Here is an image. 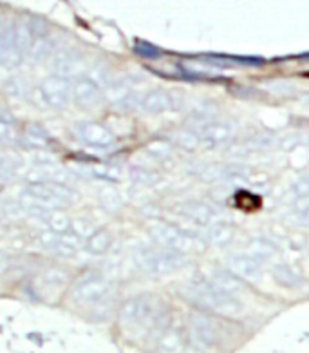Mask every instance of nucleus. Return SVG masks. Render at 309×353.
Returning <instances> with one entry per match:
<instances>
[{"label":"nucleus","mask_w":309,"mask_h":353,"mask_svg":"<svg viewBox=\"0 0 309 353\" xmlns=\"http://www.w3.org/2000/svg\"><path fill=\"white\" fill-rule=\"evenodd\" d=\"M118 317L127 334L145 339L152 344L174 319L169 305L154 294H141L127 299L120 306Z\"/></svg>","instance_id":"1"},{"label":"nucleus","mask_w":309,"mask_h":353,"mask_svg":"<svg viewBox=\"0 0 309 353\" xmlns=\"http://www.w3.org/2000/svg\"><path fill=\"white\" fill-rule=\"evenodd\" d=\"M189 341L193 348L203 353H221L228 350L237 341V326L226 317L192 312L187 321Z\"/></svg>","instance_id":"2"},{"label":"nucleus","mask_w":309,"mask_h":353,"mask_svg":"<svg viewBox=\"0 0 309 353\" xmlns=\"http://www.w3.org/2000/svg\"><path fill=\"white\" fill-rule=\"evenodd\" d=\"M183 295L199 312H206L226 319H233L242 312V303L239 297L224 294L210 281H192L190 285L184 286Z\"/></svg>","instance_id":"3"},{"label":"nucleus","mask_w":309,"mask_h":353,"mask_svg":"<svg viewBox=\"0 0 309 353\" xmlns=\"http://www.w3.org/2000/svg\"><path fill=\"white\" fill-rule=\"evenodd\" d=\"M71 299L74 305L92 308L96 319H107L112 312L114 286L100 274H87L80 277L71 288Z\"/></svg>","instance_id":"4"},{"label":"nucleus","mask_w":309,"mask_h":353,"mask_svg":"<svg viewBox=\"0 0 309 353\" xmlns=\"http://www.w3.org/2000/svg\"><path fill=\"white\" fill-rule=\"evenodd\" d=\"M134 261L141 272L149 276H167L181 270L187 265V256L161 247H138L134 250Z\"/></svg>","instance_id":"5"},{"label":"nucleus","mask_w":309,"mask_h":353,"mask_svg":"<svg viewBox=\"0 0 309 353\" xmlns=\"http://www.w3.org/2000/svg\"><path fill=\"white\" fill-rule=\"evenodd\" d=\"M76 199L74 192L65 185L30 183L20 194V203L24 207H39L45 210H60Z\"/></svg>","instance_id":"6"},{"label":"nucleus","mask_w":309,"mask_h":353,"mask_svg":"<svg viewBox=\"0 0 309 353\" xmlns=\"http://www.w3.org/2000/svg\"><path fill=\"white\" fill-rule=\"evenodd\" d=\"M149 232L156 247L169 248L178 254H190V252H201L204 243L198 236H192L183 228L170 225L164 221H152L149 225Z\"/></svg>","instance_id":"7"},{"label":"nucleus","mask_w":309,"mask_h":353,"mask_svg":"<svg viewBox=\"0 0 309 353\" xmlns=\"http://www.w3.org/2000/svg\"><path fill=\"white\" fill-rule=\"evenodd\" d=\"M190 129L198 132L203 147L224 145L233 138V127L228 121L215 120L206 114H198L193 118Z\"/></svg>","instance_id":"8"},{"label":"nucleus","mask_w":309,"mask_h":353,"mask_svg":"<svg viewBox=\"0 0 309 353\" xmlns=\"http://www.w3.org/2000/svg\"><path fill=\"white\" fill-rule=\"evenodd\" d=\"M189 344L187 324H179L178 321L172 319V323L154 341V350L156 353H184Z\"/></svg>","instance_id":"9"},{"label":"nucleus","mask_w":309,"mask_h":353,"mask_svg":"<svg viewBox=\"0 0 309 353\" xmlns=\"http://www.w3.org/2000/svg\"><path fill=\"white\" fill-rule=\"evenodd\" d=\"M40 241L47 250L58 254L60 257H73L76 256V252L83 248L85 239L74 234L73 230L65 234H54V232H44L40 236Z\"/></svg>","instance_id":"10"},{"label":"nucleus","mask_w":309,"mask_h":353,"mask_svg":"<svg viewBox=\"0 0 309 353\" xmlns=\"http://www.w3.org/2000/svg\"><path fill=\"white\" fill-rule=\"evenodd\" d=\"M74 131L85 145L94 149H109L114 145V134L98 121H80L74 127Z\"/></svg>","instance_id":"11"},{"label":"nucleus","mask_w":309,"mask_h":353,"mask_svg":"<svg viewBox=\"0 0 309 353\" xmlns=\"http://www.w3.org/2000/svg\"><path fill=\"white\" fill-rule=\"evenodd\" d=\"M42 97L45 103L53 109H65L73 98V88L71 83L62 77H51L42 83Z\"/></svg>","instance_id":"12"},{"label":"nucleus","mask_w":309,"mask_h":353,"mask_svg":"<svg viewBox=\"0 0 309 353\" xmlns=\"http://www.w3.org/2000/svg\"><path fill=\"white\" fill-rule=\"evenodd\" d=\"M183 105V98L169 91H150L141 97L140 111L160 114V112L178 111Z\"/></svg>","instance_id":"13"},{"label":"nucleus","mask_w":309,"mask_h":353,"mask_svg":"<svg viewBox=\"0 0 309 353\" xmlns=\"http://www.w3.org/2000/svg\"><path fill=\"white\" fill-rule=\"evenodd\" d=\"M228 270L242 281H257L262 274V263L251 254H233L228 257Z\"/></svg>","instance_id":"14"},{"label":"nucleus","mask_w":309,"mask_h":353,"mask_svg":"<svg viewBox=\"0 0 309 353\" xmlns=\"http://www.w3.org/2000/svg\"><path fill=\"white\" fill-rule=\"evenodd\" d=\"M73 100L83 111H92L102 103V89L92 80H78L73 85Z\"/></svg>","instance_id":"15"},{"label":"nucleus","mask_w":309,"mask_h":353,"mask_svg":"<svg viewBox=\"0 0 309 353\" xmlns=\"http://www.w3.org/2000/svg\"><path fill=\"white\" fill-rule=\"evenodd\" d=\"M179 212L183 214L184 218H189L190 221L198 223V225H213L217 223L219 210L215 208V205L204 203V201H190V203H184L183 207L179 208Z\"/></svg>","instance_id":"16"},{"label":"nucleus","mask_w":309,"mask_h":353,"mask_svg":"<svg viewBox=\"0 0 309 353\" xmlns=\"http://www.w3.org/2000/svg\"><path fill=\"white\" fill-rule=\"evenodd\" d=\"M20 143L25 149H34V150H49L53 149L54 141L51 138L44 127L39 123H30L25 125L24 132H20Z\"/></svg>","instance_id":"17"},{"label":"nucleus","mask_w":309,"mask_h":353,"mask_svg":"<svg viewBox=\"0 0 309 353\" xmlns=\"http://www.w3.org/2000/svg\"><path fill=\"white\" fill-rule=\"evenodd\" d=\"M210 283L221 292L233 295V297H241L248 288L246 281H242L230 270H215L210 276Z\"/></svg>","instance_id":"18"},{"label":"nucleus","mask_w":309,"mask_h":353,"mask_svg":"<svg viewBox=\"0 0 309 353\" xmlns=\"http://www.w3.org/2000/svg\"><path fill=\"white\" fill-rule=\"evenodd\" d=\"M112 234L107 228H96L83 243V250L91 256H105L112 247Z\"/></svg>","instance_id":"19"},{"label":"nucleus","mask_w":309,"mask_h":353,"mask_svg":"<svg viewBox=\"0 0 309 353\" xmlns=\"http://www.w3.org/2000/svg\"><path fill=\"white\" fill-rule=\"evenodd\" d=\"M233 236H235V230L233 227H230L228 223H213L206 228L204 232V239H206L208 245L212 247H226L233 241Z\"/></svg>","instance_id":"20"},{"label":"nucleus","mask_w":309,"mask_h":353,"mask_svg":"<svg viewBox=\"0 0 309 353\" xmlns=\"http://www.w3.org/2000/svg\"><path fill=\"white\" fill-rule=\"evenodd\" d=\"M271 274H273V279H275L277 285L284 286V288L297 290V288L302 286V277H300L291 266L284 265V263H279V265L273 266Z\"/></svg>","instance_id":"21"},{"label":"nucleus","mask_w":309,"mask_h":353,"mask_svg":"<svg viewBox=\"0 0 309 353\" xmlns=\"http://www.w3.org/2000/svg\"><path fill=\"white\" fill-rule=\"evenodd\" d=\"M22 169V160L15 154L0 152V181H10L17 178Z\"/></svg>","instance_id":"22"},{"label":"nucleus","mask_w":309,"mask_h":353,"mask_svg":"<svg viewBox=\"0 0 309 353\" xmlns=\"http://www.w3.org/2000/svg\"><path fill=\"white\" fill-rule=\"evenodd\" d=\"M183 69L189 74H193V77L199 78H213L219 77V68H215L213 63L203 62V60H189V62H183Z\"/></svg>","instance_id":"23"},{"label":"nucleus","mask_w":309,"mask_h":353,"mask_svg":"<svg viewBox=\"0 0 309 353\" xmlns=\"http://www.w3.org/2000/svg\"><path fill=\"white\" fill-rule=\"evenodd\" d=\"M45 221L49 225V230L54 234H65L73 230V219L69 218L67 214H63L62 210H51Z\"/></svg>","instance_id":"24"},{"label":"nucleus","mask_w":309,"mask_h":353,"mask_svg":"<svg viewBox=\"0 0 309 353\" xmlns=\"http://www.w3.org/2000/svg\"><path fill=\"white\" fill-rule=\"evenodd\" d=\"M250 254L261 263L271 261L277 256V248L268 239H253L250 243Z\"/></svg>","instance_id":"25"},{"label":"nucleus","mask_w":309,"mask_h":353,"mask_svg":"<svg viewBox=\"0 0 309 353\" xmlns=\"http://www.w3.org/2000/svg\"><path fill=\"white\" fill-rule=\"evenodd\" d=\"M40 279L49 288H62L63 285H67L69 274L63 268H60V266H51V268L44 270Z\"/></svg>","instance_id":"26"},{"label":"nucleus","mask_w":309,"mask_h":353,"mask_svg":"<svg viewBox=\"0 0 309 353\" xmlns=\"http://www.w3.org/2000/svg\"><path fill=\"white\" fill-rule=\"evenodd\" d=\"M0 143L2 145L20 143V132H17L15 123L8 117H0Z\"/></svg>","instance_id":"27"},{"label":"nucleus","mask_w":309,"mask_h":353,"mask_svg":"<svg viewBox=\"0 0 309 353\" xmlns=\"http://www.w3.org/2000/svg\"><path fill=\"white\" fill-rule=\"evenodd\" d=\"M175 143H178L181 149L190 150V152L199 149V147H203L198 132L193 131V129H190V127L189 129H181V131H178V134H175Z\"/></svg>","instance_id":"28"},{"label":"nucleus","mask_w":309,"mask_h":353,"mask_svg":"<svg viewBox=\"0 0 309 353\" xmlns=\"http://www.w3.org/2000/svg\"><path fill=\"white\" fill-rule=\"evenodd\" d=\"M98 199H100V203H102L103 208L107 210H118L121 207V196L118 190H114L112 187H103L100 192H98Z\"/></svg>","instance_id":"29"},{"label":"nucleus","mask_w":309,"mask_h":353,"mask_svg":"<svg viewBox=\"0 0 309 353\" xmlns=\"http://www.w3.org/2000/svg\"><path fill=\"white\" fill-rule=\"evenodd\" d=\"M129 176H131V178L134 179L136 183L145 185V187H150V185H154L156 181L160 179V176L156 174L154 170L147 169V167H132V169L129 170Z\"/></svg>","instance_id":"30"},{"label":"nucleus","mask_w":309,"mask_h":353,"mask_svg":"<svg viewBox=\"0 0 309 353\" xmlns=\"http://www.w3.org/2000/svg\"><path fill=\"white\" fill-rule=\"evenodd\" d=\"M147 152H149L152 158H156V160L160 161H167L172 158V147H170V143H167V141L163 140H156L152 141V143H149V147H147Z\"/></svg>","instance_id":"31"},{"label":"nucleus","mask_w":309,"mask_h":353,"mask_svg":"<svg viewBox=\"0 0 309 353\" xmlns=\"http://www.w3.org/2000/svg\"><path fill=\"white\" fill-rule=\"evenodd\" d=\"M293 212L295 216H297V219H299L300 225L309 227V194L295 198Z\"/></svg>","instance_id":"32"},{"label":"nucleus","mask_w":309,"mask_h":353,"mask_svg":"<svg viewBox=\"0 0 309 353\" xmlns=\"http://www.w3.org/2000/svg\"><path fill=\"white\" fill-rule=\"evenodd\" d=\"M92 176H96V178L107 179V181H116L120 179V170L116 167H109V165H92L89 167Z\"/></svg>","instance_id":"33"},{"label":"nucleus","mask_w":309,"mask_h":353,"mask_svg":"<svg viewBox=\"0 0 309 353\" xmlns=\"http://www.w3.org/2000/svg\"><path fill=\"white\" fill-rule=\"evenodd\" d=\"M94 230H96V228H94V225H91V223H89L85 218L73 219V232L78 234L80 237H83V239H87V237L91 236Z\"/></svg>","instance_id":"34"},{"label":"nucleus","mask_w":309,"mask_h":353,"mask_svg":"<svg viewBox=\"0 0 309 353\" xmlns=\"http://www.w3.org/2000/svg\"><path fill=\"white\" fill-rule=\"evenodd\" d=\"M273 143H275V138H273V136L261 134V136H255V138L250 141V149H270Z\"/></svg>","instance_id":"35"},{"label":"nucleus","mask_w":309,"mask_h":353,"mask_svg":"<svg viewBox=\"0 0 309 353\" xmlns=\"http://www.w3.org/2000/svg\"><path fill=\"white\" fill-rule=\"evenodd\" d=\"M304 105H306V107H309V97H306V100H304Z\"/></svg>","instance_id":"36"}]
</instances>
